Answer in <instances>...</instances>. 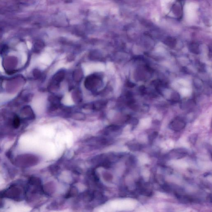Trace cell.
Returning <instances> with one entry per match:
<instances>
[{
  "label": "cell",
  "mask_w": 212,
  "mask_h": 212,
  "mask_svg": "<svg viewBox=\"0 0 212 212\" xmlns=\"http://www.w3.org/2000/svg\"><path fill=\"white\" fill-rule=\"evenodd\" d=\"M129 120L130 121L132 125H137V124H138V120L137 119H136V118H134V119H130Z\"/></svg>",
  "instance_id": "cell-16"
},
{
  "label": "cell",
  "mask_w": 212,
  "mask_h": 212,
  "mask_svg": "<svg viewBox=\"0 0 212 212\" xmlns=\"http://www.w3.org/2000/svg\"><path fill=\"white\" fill-rule=\"evenodd\" d=\"M129 149L132 151H138L141 148V145L138 143H133L128 145Z\"/></svg>",
  "instance_id": "cell-9"
},
{
  "label": "cell",
  "mask_w": 212,
  "mask_h": 212,
  "mask_svg": "<svg viewBox=\"0 0 212 212\" xmlns=\"http://www.w3.org/2000/svg\"><path fill=\"white\" fill-rule=\"evenodd\" d=\"M65 77V73L63 71H61L58 72V73H56L54 77L53 78V80L55 82L56 84L58 85V83L61 82L64 79Z\"/></svg>",
  "instance_id": "cell-7"
},
{
  "label": "cell",
  "mask_w": 212,
  "mask_h": 212,
  "mask_svg": "<svg viewBox=\"0 0 212 212\" xmlns=\"http://www.w3.org/2000/svg\"><path fill=\"white\" fill-rule=\"evenodd\" d=\"M100 79L97 76L92 75L88 77L85 82V86L87 89L90 90H94L99 84Z\"/></svg>",
  "instance_id": "cell-1"
},
{
  "label": "cell",
  "mask_w": 212,
  "mask_h": 212,
  "mask_svg": "<svg viewBox=\"0 0 212 212\" xmlns=\"http://www.w3.org/2000/svg\"><path fill=\"white\" fill-rule=\"evenodd\" d=\"M157 136H158V133L157 132L155 131L153 132L148 136L149 140H150V141H153V140L156 138Z\"/></svg>",
  "instance_id": "cell-12"
},
{
  "label": "cell",
  "mask_w": 212,
  "mask_h": 212,
  "mask_svg": "<svg viewBox=\"0 0 212 212\" xmlns=\"http://www.w3.org/2000/svg\"><path fill=\"white\" fill-rule=\"evenodd\" d=\"M71 117L73 118V119L78 121H83L85 119V118L84 114L80 112H76L72 113Z\"/></svg>",
  "instance_id": "cell-8"
},
{
  "label": "cell",
  "mask_w": 212,
  "mask_h": 212,
  "mask_svg": "<svg viewBox=\"0 0 212 212\" xmlns=\"http://www.w3.org/2000/svg\"><path fill=\"white\" fill-rule=\"evenodd\" d=\"M198 139V135L197 134H193L191 135L189 138V140L192 144H195Z\"/></svg>",
  "instance_id": "cell-11"
},
{
  "label": "cell",
  "mask_w": 212,
  "mask_h": 212,
  "mask_svg": "<svg viewBox=\"0 0 212 212\" xmlns=\"http://www.w3.org/2000/svg\"><path fill=\"white\" fill-rule=\"evenodd\" d=\"M4 69L2 66V59L1 57H0V71L1 72H4Z\"/></svg>",
  "instance_id": "cell-18"
},
{
  "label": "cell",
  "mask_w": 212,
  "mask_h": 212,
  "mask_svg": "<svg viewBox=\"0 0 212 212\" xmlns=\"http://www.w3.org/2000/svg\"><path fill=\"white\" fill-rule=\"evenodd\" d=\"M27 61V55L25 53H22V64H24Z\"/></svg>",
  "instance_id": "cell-14"
},
{
  "label": "cell",
  "mask_w": 212,
  "mask_h": 212,
  "mask_svg": "<svg viewBox=\"0 0 212 212\" xmlns=\"http://www.w3.org/2000/svg\"><path fill=\"white\" fill-rule=\"evenodd\" d=\"M61 97L57 96H51L49 98L50 106L49 110L50 111H56L61 106Z\"/></svg>",
  "instance_id": "cell-4"
},
{
  "label": "cell",
  "mask_w": 212,
  "mask_h": 212,
  "mask_svg": "<svg viewBox=\"0 0 212 212\" xmlns=\"http://www.w3.org/2000/svg\"><path fill=\"white\" fill-rule=\"evenodd\" d=\"M107 104V102L104 100L96 101L95 102L87 104L83 106V108L87 109L100 110L105 108Z\"/></svg>",
  "instance_id": "cell-3"
},
{
  "label": "cell",
  "mask_w": 212,
  "mask_h": 212,
  "mask_svg": "<svg viewBox=\"0 0 212 212\" xmlns=\"http://www.w3.org/2000/svg\"><path fill=\"white\" fill-rule=\"evenodd\" d=\"M120 128V126L117 125H110L105 128L103 131V134L105 136H109L113 133H116L119 131Z\"/></svg>",
  "instance_id": "cell-5"
},
{
  "label": "cell",
  "mask_w": 212,
  "mask_h": 212,
  "mask_svg": "<svg viewBox=\"0 0 212 212\" xmlns=\"http://www.w3.org/2000/svg\"><path fill=\"white\" fill-rule=\"evenodd\" d=\"M186 126V123L180 117H176L169 124V128L172 130L178 131L184 129Z\"/></svg>",
  "instance_id": "cell-2"
},
{
  "label": "cell",
  "mask_w": 212,
  "mask_h": 212,
  "mask_svg": "<svg viewBox=\"0 0 212 212\" xmlns=\"http://www.w3.org/2000/svg\"><path fill=\"white\" fill-rule=\"evenodd\" d=\"M180 99V94L177 93H174L171 96V100L173 102H177Z\"/></svg>",
  "instance_id": "cell-13"
},
{
  "label": "cell",
  "mask_w": 212,
  "mask_h": 212,
  "mask_svg": "<svg viewBox=\"0 0 212 212\" xmlns=\"http://www.w3.org/2000/svg\"><path fill=\"white\" fill-rule=\"evenodd\" d=\"M27 47H28V48H29V49L31 48V43H30L29 42H27Z\"/></svg>",
  "instance_id": "cell-20"
},
{
  "label": "cell",
  "mask_w": 212,
  "mask_h": 212,
  "mask_svg": "<svg viewBox=\"0 0 212 212\" xmlns=\"http://www.w3.org/2000/svg\"><path fill=\"white\" fill-rule=\"evenodd\" d=\"M72 99L75 103H80L83 100V96L81 92L79 90L73 91L72 94Z\"/></svg>",
  "instance_id": "cell-6"
},
{
  "label": "cell",
  "mask_w": 212,
  "mask_h": 212,
  "mask_svg": "<svg viewBox=\"0 0 212 212\" xmlns=\"http://www.w3.org/2000/svg\"><path fill=\"white\" fill-rule=\"evenodd\" d=\"M14 125H15V127H18V126H19V125L20 123V121L18 119V118H16L15 119V121H14Z\"/></svg>",
  "instance_id": "cell-19"
},
{
  "label": "cell",
  "mask_w": 212,
  "mask_h": 212,
  "mask_svg": "<svg viewBox=\"0 0 212 212\" xmlns=\"http://www.w3.org/2000/svg\"><path fill=\"white\" fill-rule=\"evenodd\" d=\"M77 193V190L76 189H75V188H72L70 190L69 193H68L66 197L67 198L74 197L76 195Z\"/></svg>",
  "instance_id": "cell-10"
},
{
  "label": "cell",
  "mask_w": 212,
  "mask_h": 212,
  "mask_svg": "<svg viewBox=\"0 0 212 212\" xmlns=\"http://www.w3.org/2000/svg\"><path fill=\"white\" fill-rule=\"evenodd\" d=\"M104 178H105V180H107L109 181V180L112 179V176L111 174L106 172V173H104Z\"/></svg>",
  "instance_id": "cell-15"
},
{
  "label": "cell",
  "mask_w": 212,
  "mask_h": 212,
  "mask_svg": "<svg viewBox=\"0 0 212 212\" xmlns=\"http://www.w3.org/2000/svg\"><path fill=\"white\" fill-rule=\"evenodd\" d=\"M17 48L20 51H23L25 50V45L23 44H20L17 46Z\"/></svg>",
  "instance_id": "cell-17"
}]
</instances>
